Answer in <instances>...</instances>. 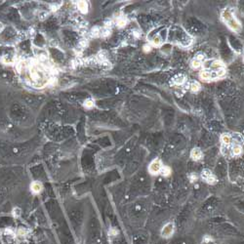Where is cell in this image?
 <instances>
[{"mask_svg": "<svg viewBox=\"0 0 244 244\" xmlns=\"http://www.w3.org/2000/svg\"><path fill=\"white\" fill-rule=\"evenodd\" d=\"M30 79L31 80L33 85L35 87H39V88L44 86L48 82L44 71L41 70L36 65L31 66L30 69Z\"/></svg>", "mask_w": 244, "mask_h": 244, "instance_id": "obj_1", "label": "cell"}, {"mask_svg": "<svg viewBox=\"0 0 244 244\" xmlns=\"http://www.w3.org/2000/svg\"><path fill=\"white\" fill-rule=\"evenodd\" d=\"M222 19L224 20V22L226 24L230 30H234V31H238L240 30V25L239 23L237 22V20L235 19V17L234 16L231 11L226 8L223 11V13H222Z\"/></svg>", "mask_w": 244, "mask_h": 244, "instance_id": "obj_2", "label": "cell"}, {"mask_svg": "<svg viewBox=\"0 0 244 244\" xmlns=\"http://www.w3.org/2000/svg\"><path fill=\"white\" fill-rule=\"evenodd\" d=\"M201 177L207 184H210V185H215L218 181L217 178H216V176L208 169H204L201 172Z\"/></svg>", "mask_w": 244, "mask_h": 244, "instance_id": "obj_3", "label": "cell"}, {"mask_svg": "<svg viewBox=\"0 0 244 244\" xmlns=\"http://www.w3.org/2000/svg\"><path fill=\"white\" fill-rule=\"evenodd\" d=\"M232 141H234V136L229 134V133H225L221 136V142H222V149H226L229 151L230 146H231Z\"/></svg>", "mask_w": 244, "mask_h": 244, "instance_id": "obj_4", "label": "cell"}, {"mask_svg": "<svg viewBox=\"0 0 244 244\" xmlns=\"http://www.w3.org/2000/svg\"><path fill=\"white\" fill-rule=\"evenodd\" d=\"M162 167V164H161V161H160L159 159H154L153 161L149 164L148 166V172L152 175H156L157 173L160 172V169Z\"/></svg>", "mask_w": 244, "mask_h": 244, "instance_id": "obj_5", "label": "cell"}, {"mask_svg": "<svg viewBox=\"0 0 244 244\" xmlns=\"http://www.w3.org/2000/svg\"><path fill=\"white\" fill-rule=\"evenodd\" d=\"M173 232H174V224L168 223L163 226V229L161 230V235L165 238H168L173 234Z\"/></svg>", "mask_w": 244, "mask_h": 244, "instance_id": "obj_6", "label": "cell"}, {"mask_svg": "<svg viewBox=\"0 0 244 244\" xmlns=\"http://www.w3.org/2000/svg\"><path fill=\"white\" fill-rule=\"evenodd\" d=\"M202 156H203L202 152H201V149L199 148H195L191 149V157L193 160H195V161H197V160H200L202 158Z\"/></svg>", "mask_w": 244, "mask_h": 244, "instance_id": "obj_7", "label": "cell"}, {"mask_svg": "<svg viewBox=\"0 0 244 244\" xmlns=\"http://www.w3.org/2000/svg\"><path fill=\"white\" fill-rule=\"evenodd\" d=\"M210 64H211V65L205 66V68H206V69H213V71H216V70H219V69H224V64L222 63L221 61H213V62H211Z\"/></svg>", "mask_w": 244, "mask_h": 244, "instance_id": "obj_8", "label": "cell"}, {"mask_svg": "<svg viewBox=\"0 0 244 244\" xmlns=\"http://www.w3.org/2000/svg\"><path fill=\"white\" fill-rule=\"evenodd\" d=\"M43 190V186L40 182H33L31 183V185H30V191L33 192V193H35V195H37V193H39L41 192Z\"/></svg>", "mask_w": 244, "mask_h": 244, "instance_id": "obj_9", "label": "cell"}, {"mask_svg": "<svg viewBox=\"0 0 244 244\" xmlns=\"http://www.w3.org/2000/svg\"><path fill=\"white\" fill-rule=\"evenodd\" d=\"M185 81H186V76L184 74H178L172 79V83L175 85H182Z\"/></svg>", "mask_w": 244, "mask_h": 244, "instance_id": "obj_10", "label": "cell"}, {"mask_svg": "<svg viewBox=\"0 0 244 244\" xmlns=\"http://www.w3.org/2000/svg\"><path fill=\"white\" fill-rule=\"evenodd\" d=\"M77 8L83 14H86L88 12V4L85 1H79L77 3Z\"/></svg>", "mask_w": 244, "mask_h": 244, "instance_id": "obj_11", "label": "cell"}, {"mask_svg": "<svg viewBox=\"0 0 244 244\" xmlns=\"http://www.w3.org/2000/svg\"><path fill=\"white\" fill-rule=\"evenodd\" d=\"M171 172H172V170H171V168L169 167V166H162L161 169H160L159 173L161 174L162 176H164V177H168L171 174Z\"/></svg>", "mask_w": 244, "mask_h": 244, "instance_id": "obj_12", "label": "cell"}, {"mask_svg": "<svg viewBox=\"0 0 244 244\" xmlns=\"http://www.w3.org/2000/svg\"><path fill=\"white\" fill-rule=\"evenodd\" d=\"M200 88H201V86H200V84H199L197 81L191 82V90L192 92H198L199 90H200Z\"/></svg>", "mask_w": 244, "mask_h": 244, "instance_id": "obj_13", "label": "cell"}, {"mask_svg": "<svg viewBox=\"0 0 244 244\" xmlns=\"http://www.w3.org/2000/svg\"><path fill=\"white\" fill-rule=\"evenodd\" d=\"M27 232H29V230H27L26 228H19L18 230H17V234H18L19 236H26L27 234Z\"/></svg>", "mask_w": 244, "mask_h": 244, "instance_id": "obj_14", "label": "cell"}, {"mask_svg": "<svg viewBox=\"0 0 244 244\" xmlns=\"http://www.w3.org/2000/svg\"><path fill=\"white\" fill-rule=\"evenodd\" d=\"M162 40H161V37L159 35H155L153 38H152V44L155 46H159L160 44H161Z\"/></svg>", "mask_w": 244, "mask_h": 244, "instance_id": "obj_15", "label": "cell"}, {"mask_svg": "<svg viewBox=\"0 0 244 244\" xmlns=\"http://www.w3.org/2000/svg\"><path fill=\"white\" fill-rule=\"evenodd\" d=\"M201 64H202V62L195 59V60H192V62H191V68L192 69H198L199 66L201 65Z\"/></svg>", "mask_w": 244, "mask_h": 244, "instance_id": "obj_16", "label": "cell"}, {"mask_svg": "<svg viewBox=\"0 0 244 244\" xmlns=\"http://www.w3.org/2000/svg\"><path fill=\"white\" fill-rule=\"evenodd\" d=\"M84 107L86 108H92L94 107V102L92 101V100H86V101L84 102Z\"/></svg>", "mask_w": 244, "mask_h": 244, "instance_id": "obj_17", "label": "cell"}, {"mask_svg": "<svg viewBox=\"0 0 244 244\" xmlns=\"http://www.w3.org/2000/svg\"><path fill=\"white\" fill-rule=\"evenodd\" d=\"M12 214H13V216H14L15 218L20 217V216H21V209L18 208V207L14 208V209H13V211H12Z\"/></svg>", "mask_w": 244, "mask_h": 244, "instance_id": "obj_18", "label": "cell"}, {"mask_svg": "<svg viewBox=\"0 0 244 244\" xmlns=\"http://www.w3.org/2000/svg\"><path fill=\"white\" fill-rule=\"evenodd\" d=\"M125 24H126V21H125V19H119V20H118V22H117V25H118V26H120V27L124 26H125Z\"/></svg>", "mask_w": 244, "mask_h": 244, "instance_id": "obj_19", "label": "cell"}, {"mask_svg": "<svg viewBox=\"0 0 244 244\" xmlns=\"http://www.w3.org/2000/svg\"><path fill=\"white\" fill-rule=\"evenodd\" d=\"M190 180H191V182H195L196 180H197V176L195 174V173H191V175H190Z\"/></svg>", "mask_w": 244, "mask_h": 244, "instance_id": "obj_20", "label": "cell"}, {"mask_svg": "<svg viewBox=\"0 0 244 244\" xmlns=\"http://www.w3.org/2000/svg\"><path fill=\"white\" fill-rule=\"evenodd\" d=\"M144 51L145 52H151L152 51V46L151 45H148V44H147V45L144 46Z\"/></svg>", "mask_w": 244, "mask_h": 244, "instance_id": "obj_21", "label": "cell"}]
</instances>
